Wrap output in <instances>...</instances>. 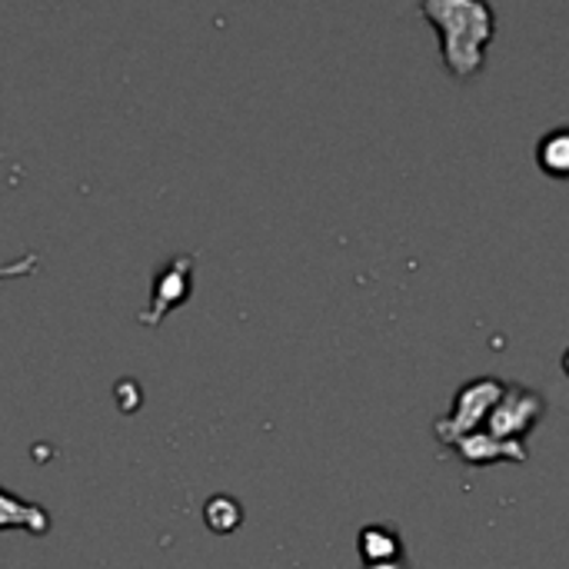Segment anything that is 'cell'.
Masks as SVG:
<instances>
[{
	"label": "cell",
	"mask_w": 569,
	"mask_h": 569,
	"mask_svg": "<svg viewBox=\"0 0 569 569\" xmlns=\"http://www.w3.org/2000/svg\"><path fill=\"white\" fill-rule=\"evenodd\" d=\"M423 13L443 37V63L453 77L470 80L487 63V43L497 33V13L480 0H430Z\"/></svg>",
	"instance_id": "cell-1"
},
{
	"label": "cell",
	"mask_w": 569,
	"mask_h": 569,
	"mask_svg": "<svg viewBox=\"0 0 569 569\" xmlns=\"http://www.w3.org/2000/svg\"><path fill=\"white\" fill-rule=\"evenodd\" d=\"M193 293V253H177L163 267H157L150 283V303L140 310V327H157L170 310L187 303Z\"/></svg>",
	"instance_id": "cell-2"
},
{
	"label": "cell",
	"mask_w": 569,
	"mask_h": 569,
	"mask_svg": "<svg viewBox=\"0 0 569 569\" xmlns=\"http://www.w3.org/2000/svg\"><path fill=\"white\" fill-rule=\"evenodd\" d=\"M500 397H503V383H497V380H477V383H470L467 390H460L457 407H453V417L447 423H437V437L443 443H460L500 403Z\"/></svg>",
	"instance_id": "cell-3"
},
{
	"label": "cell",
	"mask_w": 569,
	"mask_h": 569,
	"mask_svg": "<svg viewBox=\"0 0 569 569\" xmlns=\"http://www.w3.org/2000/svg\"><path fill=\"white\" fill-rule=\"evenodd\" d=\"M543 413V400L530 390H503L500 403L490 417V437L497 443H513L517 433H527L533 420Z\"/></svg>",
	"instance_id": "cell-4"
},
{
	"label": "cell",
	"mask_w": 569,
	"mask_h": 569,
	"mask_svg": "<svg viewBox=\"0 0 569 569\" xmlns=\"http://www.w3.org/2000/svg\"><path fill=\"white\" fill-rule=\"evenodd\" d=\"M0 530H27L30 537L50 533V513L43 503L23 500L0 487Z\"/></svg>",
	"instance_id": "cell-5"
},
{
	"label": "cell",
	"mask_w": 569,
	"mask_h": 569,
	"mask_svg": "<svg viewBox=\"0 0 569 569\" xmlns=\"http://www.w3.org/2000/svg\"><path fill=\"white\" fill-rule=\"evenodd\" d=\"M537 160L543 167V173L557 177V180H567L569 177V127L563 130H553L540 140L537 147Z\"/></svg>",
	"instance_id": "cell-6"
},
{
	"label": "cell",
	"mask_w": 569,
	"mask_h": 569,
	"mask_svg": "<svg viewBox=\"0 0 569 569\" xmlns=\"http://www.w3.org/2000/svg\"><path fill=\"white\" fill-rule=\"evenodd\" d=\"M203 523L213 530V533H233L240 523H243V507L240 500L227 497V493H213L207 503H203Z\"/></svg>",
	"instance_id": "cell-7"
},
{
	"label": "cell",
	"mask_w": 569,
	"mask_h": 569,
	"mask_svg": "<svg viewBox=\"0 0 569 569\" xmlns=\"http://www.w3.org/2000/svg\"><path fill=\"white\" fill-rule=\"evenodd\" d=\"M360 553L370 563H390V560H400V540L393 537V530H383V527H367L360 533Z\"/></svg>",
	"instance_id": "cell-8"
},
{
	"label": "cell",
	"mask_w": 569,
	"mask_h": 569,
	"mask_svg": "<svg viewBox=\"0 0 569 569\" xmlns=\"http://www.w3.org/2000/svg\"><path fill=\"white\" fill-rule=\"evenodd\" d=\"M37 263H40V257H37V253H27V257H20V260H13V263H0V280L27 277V273H33V270H37Z\"/></svg>",
	"instance_id": "cell-9"
},
{
	"label": "cell",
	"mask_w": 569,
	"mask_h": 569,
	"mask_svg": "<svg viewBox=\"0 0 569 569\" xmlns=\"http://www.w3.org/2000/svg\"><path fill=\"white\" fill-rule=\"evenodd\" d=\"M367 569H407L400 560H390V563H370Z\"/></svg>",
	"instance_id": "cell-10"
},
{
	"label": "cell",
	"mask_w": 569,
	"mask_h": 569,
	"mask_svg": "<svg viewBox=\"0 0 569 569\" xmlns=\"http://www.w3.org/2000/svg\"><path fill=\"white\" fill-rule=\"evenodd\" d=\"M563 367H567V373H569V353H567V357H563Z\"/></svg>",
	"instance_id": "cell-11"
}]
</instances>
